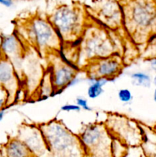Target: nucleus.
I'll use <instances>...</instances> for the list:
<instances>
[{
  "label": "nucleus",
  "mask_w": 156,
  "mask_h": 157,
  "mask_svg": "<svg viewBox=\"0 0 156 157\" xmlns=\"http://www.w3.org/2000/svg\"><path fill=\"white\" fill-rule=\"evenodd\" d=\"M123 29L138 45L156 35V0H119Z\"/></svg>",
  "instance_id": "nucleus-1"
},
{
  "label": "nucleus",
  "mask_w": 156,
  "mask_h": 157,
  "mask_svg": "<svg viewBox=\"0 0 156 157\" xmlns=\"http://www.w3.org/2000/svg\"><path fill=\"white\" fill-rule=\"evenodd\" d=\"M47 18L56 29L63 44L79 43L91 21L85 5L76 1L58 5Z\"/></svg>",
  "instance_id": "nucleus-2"
},
{
  "label": "nucleus",
  "mask_w": 156,
  "mask_h": 157,
  "mask_svg": "<svg viewBox=\"0 0 156 157\" xmlns=\"http://www.w3.org/2000/svg\"><path fill=\"white\" fill-rule=\"evenodd\" d=\"M18 28L21 29L15 33L21 41L43 56L47 57L62 48V41L47 17L35 15Z\"/></svg>",
  "instance_id": "nucleus-3"
},
{
  "label": "nucleus",
  "mask_w": 156,
  "mask_h": 157,
  "mask_svg": "<svg viewBox=\"0 0 156 157\" xmlns=\"http://www.w3.org/2000/svg\"><path fill=\"white\" fill-rule=\"evenodd\" d=\"M47 143L50 157H85L78 134L64 123L54 119L39 124Z\"/></svg>",
  "instance_id": "nucleus-4"
},
{
  "label": "nucleus",
  "mask_w": 156,
  "mask_h": 157,
  "mask_svg": "<svg viewBox=\"0 0 156 157\" xmlns=\"http://www.w3.org/2000/svg\"><path fill=\"white\" fill-rule=\"evenodd\" d=\"M116 53L119 52L110 30L91 20L80 41L78 67L82 70L89 61Z\"/></svg>",
  "instance_id": "nucleus-5"
},
{
  "label": "nucleus",
  "mask_w": 156,
  "mask_h": 157,
  "mask_svg": "<svg viewBox=\"0 0 156 157\" xmlns=\"http://www.w3.org/2000/svg\"><path fill=\"white\" fill-rule=\"evenodd\" d=\"M85 157H115L113 137L104 122L89 124L78 134Z\"/></svg>",
  "instance_id": "nucleus-6"
},
{
  "label": "nucleus",
  "mask_w": 156,
  "mask_h": 157,
  "mask_svg": "<svg viewBox=\"0 0 156 157\" xmlns=\"http://www.w3.org/2000/svg\"><path fill=\"white\" fill-rule=\"evenodd\" d=\"M104 124L114 139L127 147L142 146L144 133L142 124L125 114L108 113Z\"/></svg>",
  "instance_id": "nucleus-7"
},
{
  "label": "nucleus",
  "mask_w": 156,
  "mask_h": 157,
  "mask_svg": "<svg viewBox=\"0 0 156 157\" xmlns=\"http://www.w3.org/2000/svg\"><path fill=\"white\" fill-rule=\"evenodd\" d=\"M85 7L90 19L96 24L110 31L123 28L119 0H90Z\"/></svg>",
  "instance_id": "nucleus-8"
},
{
  "label": "nucleus",
  "mask_w": 156,
  "mask_h": 157,
  "mask_svg": "<svg viewBox=\"0 0 156 157\" xmlns=\"http://www.w3.org/2000/svg\"><path fill=\"white\" fill-rule=\"evenodd\" d=\"M52 83L55 94L61 93L69 88L70 82L80 73V68L76 64L69 61L60 52L50 54L47 56Z\"/></svg>",
  "instance_id": "nucleus-9"
},
{
  "label": "nucleus",
  "mask_w": 156,
  "mask_h": 157,
  "mask_svg": "<svg viewBox=\"0 0 156 157\" xmlns=\"http://www.w3.org/2000/svg\"><path fill=\"white\" fill-rule=\"evenodd\" d=\"M124 67L121 54L116 53L110 56L95 58L89 61L82 70L87 77L103 78L111 81L122 74Z\"/></svg>",
  "instance_id": "nucleus-10"
},
{
  "label": "nucleus",
  "mask_w": 156,
  "mask_h": 157,
  "mask_svg": "<svg viewBox=\"0 0 156 157\" xmlns=\"http://www.w3.org/2000/svg\"><path fill=\"white\" fill-rule=\"evenodd\" d=\"M16 136L25 144L36 157H50L47 143L39 124H22L18 128Z\"/></svg>",
  "instance_id": "nucleus-11"
},
{
  "label": "nucleus",
  "mask_w": 156,
  "mask_h": 157,
  "mask_svg": "<svg viewBox=\"0 0 156 157\" xmlns=\"http://www.w3.org/2000/svg\"><path fill=\"white\" fill-rule=\"evenodd\" d=\"M26 44L15 33L2 34L0 36V57L13 64L17 72L22 66L25 56Z\"/></svg>",
  "instance_id": "nucleus-12"
},
{
  "label": "nucleus",
  "mask_w": 156,
  "mask_h": 157,
  "mask_svg": "<svg viewBox=\"0 0 156 157\" xmlns=\"http://www.w3.org/2000/svg\"><path fill=\"white\" fill-rule=\"evenodd\" d=\"M0 85L8 92L9 106L14 104L21 85L20 77L13 64L3 58H0Z\"/></svg>",
  "instance_id": "nucleus-13"
},
{
  "label": "nucleus",
  "mask_w": 156,
  "mask_h": 157,
  "mask_svg": "<svg viewBox=\"0 0 156 157\" xmlns=\"http://www.w3.org/2000/svg\"><path fill=\"white\" fill-rule=\"evenodd\" d=\"M1 153L6 157H36L17 136L8 139L2 147Z\"/></svg>",
  "instance_id": "nucleus-14"
},
{
  "label": "nucleus",
  "mask_w": 156,
  "mask_h": 157,
  "mask_svg": "<svg viewBox=\"0 0 156 157\" xmlns=\"http://www.w3.org/2000/svg\"><path fill=\"white\" fill-rule=\"evenodd\" d=\"M87 82L88 84L87 90V97L90 99L95 100L104 93V87L110 81L103 78L87 77Z\"/></svg>",
  "instance_id": "nucleus-15"
},
{
  "label": "nucleus",
  "mask_w": 156,
  "mask_h": 157,
  "mask_svg": "<svg viewBox=\"0 0 156 157\" xmlns=\"http://www.w3.org/2000/svg\"><path fill=\"white\" fill-rule=\"evenodd\" d=\"M54 95L55 90L52 83L50 71L47 68V70L41 77V79L38 84V87L37 89V96L39 98V100H43L47 99Z\"/></svg>",
  "instance_id": "nucleus-16"
},
{
  "label": "nucleus",
  "mask_w": 156,
  "mask_h": 157,
  "mask_svg": "<svg viewBox=\"0 0 156 157\" xmlns=\"http://www.w3.org/2000/svg\"><path fill=\"white\" fill-rule=\"evenodd\" d=\"M130 80L133 86L144 88H149L152 84V78L149 74L142 71H132L129 75Z\"/></svg>",
  "instance_id": "nucleus-17"
},
{
  "label": "nucleus",
  "mask_w": 156,
  "mask_h": 157,
  "mask_svg": "<svg viewBox=\"0 0 156 157\" xmlns=\"http://www.w3.org/2000/svg\"><path fill=\"white\" fill-rule=\"evenodd\" d=\"M117 97L119 101L124 104H129L133 101V94L131 90L126 87L119 89L117 92Z\"/></svg>",
  "instance_id": "nucleus-18"
},
{
  "label": "nucleus",
  "mask_w": 156,
  "mask_h": 157,
  "mask_svg": "<svg viewBox=\"0 0 156 157\" xmlns=\"http://www.w3.org/2000/svg\"><path fill=\"white\" fill-rule=\"evenodd\" d=\"M9 94L6 89L0 85V110L9 107Z\"/></svg>",
  "instance_id": "nucleus-19"
},
{
  "label": "nucleus",
  "mask_w": 156,
  "mask_h": 157,
  "mask_svg": "<svg viewBox=\"0 0 156 157\" xmlns=\"http://www.w3.org/2000/svg\"><path fill=\"white\" fill-rule=\"evenodd\" d=\"M76 104H77L80 107V108L81 109V110H84V111H92L93 109L90 107V104H89L88 101L86 98L84 97H77L76 98Z\"/></svg>",
  "instance_id": "nucleus-20"
},
{
  "label": "nucleus",
  "mask_w": 156,
  "mask_h": 157,
  "mask_svg": "<svg viewBox=\"0 0 156 157\" xmlns=\"http://www.w3.org/2000/svg\"><path fill=\"white\" fill-rule=\"evenodd\" d=\"M60 110L63 112H80L81 109L76 104H65L61 106Z\"/></svg>",
  "instance_id": "nucleus-21"
},
{
  "label": "nucleus",
  "mask_w": 156,
  "mask_h": 157,
  "mask_svg": "<svg viewBox=\"0 0 156 157\" xmlns=\"http://www.w3.org/2000/svg\"><path fill=\"white\" fill-rule=\"evenodd\" d=\"M15 0H0V5L6 8H11L15 4Z\"/></svg>",
  "instance_id": "nucleus-22"
},
{
  "label": "nucleus",
  "mask_w": 156,
  "mask_h": 157,
  "mask_svg": "<svg viewBox=\"0 0 156 157\" xmlns=\"http://www.w3.org/2000/svg\"><path fill=\"white\" fill-rule=\"evenodd\" d=\"M149 65L150 67L151 68V70H153L154 71L156 72V56L152 57L149 59Z\"/></svg>",
  "instance_id": "nucleus-23"
},
{
  "label": "nucleus",
  "mask_w": 156,
  "mask_h": 157,
  "mask_svg": "<svg viewBox=\"0 0 156 157\" xmlns=\"http://www.w3.org/2000/svg\"><path fill=\"white\" fill-rule=\"evenodd\" d=\"M8 107H6V108H3L2 110H0V123L3 121V119L5 118V116L6 114V112H7Z\"/></svg>",
  "instance_id": "nucleus-24"
},
{
  "label": "nucleus",
  "mask_w": 156,
  "mask_h": 157,
  "mask_svg": "<svg viewBox=\"0 0 156 157\" xmlns=\"http://www.w3.org/2000/svg\"><path fill=\"white\" fill-rule=\"evenodd\" d=\"M153 100H154V101L155 102V104H156V87L154 88V93H153Z\"/></svg>",
  "instance_id": "nucleus-25"
},
{
  "label": "nucleus",
  "mask_w": 156,
  "mask_h": 157,
  "mask_svg": "<svg viewBox=\"0 0 156 157\" xmlns=\"http://www.w3.org/2000/svg\"><path fill=\"white\" fill-rule=\"evenodd\" d=\"M152 84H154V87H156V75L152 78Z\"/></svg>",
  "instance_id": "nucleus-26"
},
{
  "label": "nucleus",
  "mask_w": 156,
  "mask_h": 157,
  "mask_svg": "<svg viewBox=\"0 0 156 157\" xmlns=\"http://www.w3.org/2000/svg\"><path fill=\"white\" fill-rule=\"evenodd\" d=\"M0 157H6V156H5L2 153H1V154H0Z\"/></svg>",
  "instance_id": "nucleus-27"
},
{
  "label": "nucleus",
  "mask_w": 156,
  "mask_h": 157,
  "mask_svg": "<svg viewBox=\"0 0 156 157\" xmlns=\"http://www.w3.org/2000/svg\"><path fill=\"white\" fill-rule=\"evenodd\" d=\"M64 1H70V2H76L77 0H64Z\"/></svg>",
  "instance_id": "nucleus-28"
},
{
  "label": "nucleus",
  "mask_w": 156,
  "mask_h": 157,
  "mask_svg": "<svg viewBox=\"0 0 156 157\" xmlns=\"http://www.w3.org/2000/svg\"><path fill=\"white\" fill-rule=\"evenodd\" d=\"M153 129H154V130L156 131V124H154V127H153Z\"/></svg>",
  "instance_id": "nucleus-29"
},
{
  "label": "nucleus",
  "mask_w": 156,
  "mask_h": 157,
  "mask_svg": "<svg viewBox=\"0 0 156 157\" xmlns=\"http://www.w3.org/2000/svg\"><path fill=\"white\" fill-rule=\"evenodd\" d=\"M0 58H1V57H0Z\"/></svg>",
  "instance_id": "nucleus-30"
}]
</instances>
